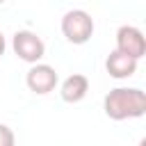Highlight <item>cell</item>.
<instances>
[{
	"label": "cell",
	"mask_w": 146,
	"mask_h": 146,
	"mask_svg": "<svg viewBox=\"0 0 146 146\" xmlns=\"http://www.w3.org/2000/svg\"><path fill=\"white\" fill-rule=\"evenodd\" d=\"M103 110L112 121L139 119L146 114V94L137 87H116L105 96Z\"/></svg>",
	"instance_id": "cell-1"
},
{
	"label": "cell",
	"mask_w": 146,
	"mask_h": 146,
	"mask_svg": "<svg viewBox=\"0 0 146 146\" xmlns=\"http://www.w3.org/2000/svg\"><path fill=\"white\" fill-rule=\"evenodd\" d=\"M62 34L68 43L82 46L94 36V18L84 9H71L62 18Z\"/></svg>",
	"instance_id": "cell-2"
},
{
	"label": "cell",
	"mask_w": 146,
	"mask_h": 146,
	"mask_svg": "<svg viewBox=\"0 0 146 146\" xmlns=\"http://www.w3.org/2000/svg\"><path fill=\"white\" fill-rule=\"evenodd\" d=\"M11 48L18 55V59L27 62V64H36L41 62V57L46 55V43L43 39L32 32V30H18L11 39Z\"/></svg>",
	"instance_id": "cell-3"
},
{
	"label": "cell",
	"mask_w": 146,
	"mask_h": 146,
	"mask_svg": "<svg viewBox=\"0 0 146 146\" xmlns=\"http://www.w3.org/2000/svg\"><path fill=\"white\" fill-rule=\"evenodd\" d=\"M57 82H59L57 71H55L50 64H41V62L32 64L30 71H27V75H25V84H27V89H30L32 94H36V96H46V94H50V91L57 87Z\"/></svg>",
	"instance_id": "cell-4"
},
{
	"label": "cell",
	"mask_w": 146,
	"mask_h": 146,
	"mask_svg": "<svg viewBox=\"0 0 146 146\" xmlns=\"http://www.w3.org/2000/svg\"><path fill=\"white\" fill-rule=\"evenodd\" d=\"M116 50L123 55H130L132 59H141L146 55V39L144 32L135 25H121L116 30Z\"/></svg>",
	"instance_id": "cell-5"
},
{
	"label": "cell",
	"mask_w": 146,
	"mask_h": 146,
	"mask_svg": "<svg viewBox=\"0 0 146 146\" xmlns=\"http://www.w3.org/2000/svg\"><path fill=\"white\" fill-rule=\"evenodd\" d=\"M105 68L114 80H125L130 75H135L137 71V59H132L130 55H123L119 50H112L105 59Z\"/></svg>",
	"instance_id": "cell-6"
},
{
	"label": "cell",
	"mask_w": 146,
	"mask_h": 146,
	"mask_svg": "<svg viewBox=\"0 0 146 146\" xmlns=\"http://www.w3.org/2000/svg\"><path fill=\"white\" fill-rule=\"evenodd\" d=\"M89 91V78L82 75V73H73L68 75L62 87H59V96L64 103H80Z\"/></svg>",
	"instance_id": "cell-7"
},
{
	"label": "cell",
	"mask_w": 146,
	"mask_h": 146,
	"mask_svg": "<svg viewBox=\"0 0 146 146\" xmlns=\"http://www.w3.org/2000/svg\"><path fill=\"white\" fill-rule=\"evenodd\" d=\"M0 146H16V137L14 130L5 123H0Z\"/></svg>",
	"instance_id": "cell-8"
},
{
	"label": "cell",
	"mask_w": 146,
	"mask_h": 146,
	"mask_svg": "<svg viewBox=\"0 0 146 146\" xmlns=\"http://www.w3.org/2000/svg\"><path fill=\"white\" fill-rule=\"evenodd\" d=\"M5 48H7V41H5V36H2V32H0V57L5 55Z\"/></svg>",
	"instance_id": "cell-9"
},
{
	"label": "cell",
	"mask_w": 146,
	"mask_h": 146,
	"mask_svg": "<svg viewBox=\"0 0 146 146\" xmlns=\"http://www.w3.org/2000/svg\"><path fill=\"white\" fill-rule=\"evenodd\" d=\"M139 146H146V139H141V141H139Z\"/></svg>",
	"instance_id": "cell-10"
},
{
	"label": "cell",
	"mask_w": 146,
	"mask_h": 146,
	"mask_svg": "<svg viewBox=\"0 0 146 146\" xmlns=\"http://www.w3.org/2000/svg\"><path fill=\"white\" fill-rule=\"evenodd\" d=\"M2 2H5V0H0V5H2Z\"/></svg>",
	"instance_id": "cell-11"
}]
</instances>
